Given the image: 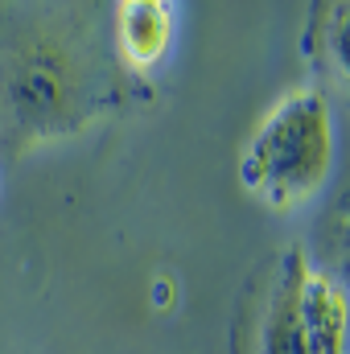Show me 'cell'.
I'll return each instance as SVG.
<instances>
[{"mask_svg":"<svg viewBox=\"0 0 350 354\" xmlns=\"http://www.w3.org/2000/svg\"><path fill=\"white\" fill-rule=\"evenodd\" d=\"M8 107L25 128H58L79 111V75L58 46L25 50L8 71Z\"/></svg>","mask_w":350,"mask_h":354,"instance_id":"3957f363","label":"cell"},{"mask_svg":"<svg viewBox=\"0 0 350 354\" xmlns=\"http://www.w3.org/2000/svg\"><path fill=\"white\" fill-rule=\"evenodd\" d=\"M334 169V115L317 87L284 95L252 132L239 181L268 210L305 206Z\"/></svg>","mask_w":350,"mask_h":354,"instance_id":"7a4b0ae2","label":"cell"},{"mask_svg":"<svg viewBox=\"0 0 350 354\" xmlns=\"http://www.w3.org/2000/svg\"><path fill=\"white\" fill-rule=\"evenodd\" d=\"M317 239H322V256L313 264L322 268L350 301V185L334 198L330 214L317 227Z\"/></svg>","mask_w":350,"mask_h":354,"instance_id":"8992f818","label":"cell"},{"mask_svg":"<svg viewBox=\"0 0 350 354\" xmlns=\"http://www.w3.org/2000/svg\"><path fill=\"white\" fill-rule=\"evenodd\" d=\"M301 50L313 75L330 91H342L350 99V0H330L309 8Z\"/></svg>","mask_w":350,"mask_h":354,"instance_id":"277c9868","label":"cell"},{"mask_svg":"<svg viewBox=\"0 0 350 354\" xmlns=\"http://www.w3.org/2000/svg\"><path fill=\"white\" fill-rule=\"evenodd\" d=\"M350 301L297 243L280 248L256 276L248 354H347Z\"/></svg>","mask_w":350,"mask_h":354,"instance_id":"6da1fadb","label":"cell"},{"mask_svg":"<svg viewBox=\"0 0 350 354\" xmlns=\"http://www.w3.org/2000/svg\"><path fill=\"white\" fill-rule=\"evenodd\" d=\"M174 46V8L161 0H128L116 8V50L128 66H157Z\"/></svg>","mask_w":350,"mask_h":354,"instance_id":"5b68a950","label":"cell"}]
</instances>
